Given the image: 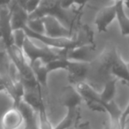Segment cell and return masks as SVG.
Here are the masks:
<instances>
[{"label":"cell","instance_id":"obj_1","mask_svg":"<svg viewBox=\"0 0 129 129\" xmlns=\"http://www.w3.org/2000/svg\"><path fill=\"white\" fill-rule=\"evenodd\" d=\"M61 0H41L39 6L35 12L29 14V19L43 18L44 16H53L58 19L64 26L70 28L71 21L64 11L61 6Z\"/></svg>","mask_w":129,"mask_h":129},{"label":"cell","instance_id":"obj_2","mask_svg":"<svg viewBox=\"0 0 129 129\" xmlns=\"http://www.w3.org/2000/svg\"><path fill=\"white\" fill-rule=\"evenodd\" d=\"M22 50L30 64L38 59L50 61L60 57L59 50H54V49L49 48L45 45L43 47H39L38 45L35 44L33 40L29 37H27L26 39L23 47H22Z\"/></svg>","mask_w":129,"mask_h":129},{"label":"cell","instance_id":"obj_3","mask_svg":"<svg viewBox=\"0 0 129 129\" xmlns=\"http://www.w3.org/2000/svg\"><path fill=\"white\" fill-rule=\"evenodd\" d=\"M95 46L94 43L85 44L82 46L76 47L68 50H59L60 57L78 62L91 63L95 57Z\"/></svg>","mask_w":129,"mask_h":129},{"label":"cell","instance_id":"obj_4","mask_svg":"<svg viewBox=\"0 0 129 129\" xmlns=\"http://www.w3.org/2000/svg\"><path fill=\"white\" fill-rule=\"evenodd\" d=\"M44 35L52 38H73L72 31L58 19L53 16L43 17Z\"/></svg>","mask_w":129,"mask_h":129},{"label":"cell","instance_id":"obj_5","mask_svg":"<svg viewBox=\"0 0 129 129\" xmlns=\"http://www.w3.org/2000/svg\"><path fill=\"white\" fill-rule=\"evenodd\" d=\"M117 18L116 4L104 6L97 13L95 18V25L99 33H104L108 30V27Z\"/></svg>","mask_w":129,"mask_h":129},{"label":"cell","instance_id":"obj_6","mask_svg":"<svg viewBox=\"0 0 129 129\" xmlns=\"http://www.w3.org/2000/svg\"><path fill=\"white\" fill-rule=\"evenodd\" d=\"M109 74L116 79L124 81L129 86V71L126 67V62L122 59L117 51L112 53L109 67Z\"/></svg>","mask_w":129,"mask_h":129},{"label":"cell","instance_id":"obj_7","mask_svg":"<svg viewBox=\"0 0 129 129\" xmlns=\"http://www.w3.org/2000/svg\"><path fill=\"white\" fill-rule=\"evenodd\" d=\"M3 129H24V118L18 108L12 107L2 117Z\"/></svg>","mask_w":129,"mask_h":129},{"label":"cell","instance_id":"obj_8","mask_svg":"<svg viewBox=\"0 0 129 129\" xmlns=\"http://www.w3.org/2000/svg\"><path fill=\"white\" fill-rule=\"evenodd\" d=\"M88 67H89V63L69 60L68 67L67 69V71L68 72L69 81L74 85L84 81L83 80L88 74Z\"/></svg>","mask_w":129,"mask_h":129},{"label":"cell","instance_id":"obj_9","mask_svg":"<svg viewBox=\"0 0 129 129\" xmlns=\"http://www.w3.org/2000/svg\"><path fill=\"white\" fill-rule=\"evenodd\" d=\"M9 7L11 10V24L13 30L23 28L24 26L27 25L29 18L27 12L15 0L12 1Z\"/></svg>","mask_w":129,"mask_h":129},{"label":"cell","instance_id":"obj_10","mask_svg":"<svg viewBox=\"0 0 129 129\" xmlns=\"http://www.w3.org/2000/svg\"><path fill=\"white\" fill-rule=\"evenodd\" d=\"M117 9V21L119 27L120 32L123 36L129 37V16L125 9V3L121 0H116Z\"/></svg>","mask_w":129,"mask_h":129},{"label":"cell","instance_id":"obj_11","mask_svg":"<svg viewBox=\"0 0 129 129\" xmlns=\"http://www.w3.org/2000/svg\"><path fill=\"white\" fill-rule=\"evenodd\" d=\"M81 100H82V97L81 96L75 87H68L64 90L63 95V104L67 109L78 108Z\"/></svg>","mask_w":129,"mask_h":129},{"label":"cell","instance_id":"obj_12","mask_svg":"<svg viewBox=\"0 0 129 129\" xmlns=\"http://www.w3.org/2000/svg\"><path fill=\"white\" fill-rule=\"evenodd\" d=\"M117 81H118V79L114 77L108 80L104 84L102 91L99 93L101 100L104 104H110L113 102L117 91Z\"/></svg>","mask_w":129,"mask_h":129},{"label":"cell","instance_id":"obj_13","mask_svg":"<svg viewBox=\"0 0 129 129\" xmlns=\"http://www.w3.org/2000/svg\"><path fill=\"white\" fill-rule=\"evenodd\" d=\"M79 115L78 108H68L64 118L54 127V129H70L73 127Z\"/></svg>","mask_w":129,"mask_h":129},{"label":"cell","instance_id":"obj_14","mask_svg":"<svg viewBox=\"0 0 129 129\" xmlns=\"http://www.w3.org/2000/svg\"><path fill=\"white\" fill-rule=\"evenodd\" d=\"M26 27L31 31L38 34H44V24H43V18H33L27 20Z\"/></svg>","mask_w":129,"mask_h":129},{"label":"cell","instance_id":"obj_15","mask_svg":"<svg viewBox=\"0 0 129 129\" xmlns=\"http://www.w3.org/2000/svg\"><path fill=\"white\" fill-rule=\"evenodd\" d=\"M27 34H26L25 30L23 28L20 29H14L13 31V45H15L18 48L21 49L23 47V44L25 43L26 39H27Z\"/></svg>","mask_w":129,"mask_h":129},{"label":"cell","instance_id":"obj_16","mask_svg":"<svg viewBox=\"0 0 129 129\" xmlns=\"http://www.w3.org/2000/svg\"><path fill=\"white\" fill-rule=\"evenodd\" d=\"M38 118H39V129H54L47 116L44 105L38 111Z\"/></svg>","mask_w":129,"mask_h":129},{"label":"cell","instance_id":"obj_17","mask_svg":"<svg viewBox=\"0 0 129 129\" xmlns=\"http://www.w3.org/2000/svg\"><path fill=\"white\" fill-rule=\"evenodd\" d=\"M15 1L19 3L27 12L28 14H31L33 12L36 11L41 2V0H15Z\"/></svg>","mask_w":129,"mask_h":129},{"label":"cell","instance_id":"obj_18","mask_svg":"<svg viewBox=\"0 0 129 129\" xmlns=\"http://www.w3.org/2000/svg\"><path fill=\"white\" fill-rule=\"evenodd\" d=\"M78 129H92L91 125L88 122H82L78 125Z\"/></svg>","mask_w":129,"mask_h":129},{"label":"cell","instance_id":"obj_19","mask_svg":"<svg viewBox=\"0 0 129 129\" xmlns=\"http://www.w3.org/2000/svg\"><path fill=\"white\" fill-rule=\"evenodd\" d=\"M74 6H78L80 7H82L83 6L87 4L88 0H74Z\"/></svg>","mask_w":129,"mask_h":129},{"label":"cell","instance_id":"obj_20","mask_svg":"<svg viewBox=\"0 0 129 129\" xmlns=\"http://www.w3.org/2000/svg\"><path fill=\"white\" fill-rule=\"evenodd\" d=\"M126 67H127V69L129 71V62H126Z\"/></svg>","mask_w":129,"mask_h":129},{"label":"cell","instance_id":"obj_21","mask_svg":"<svg viewBox=\"0 0 129 129\" xmlns=\"http://www.w3.org/2000/svg\"><path fill=\"white\" fill-rule=\"evenodd\" d=\"M70 129H73V127H72V128H70Z\"/></svg>","mask_w":129,"mask_h":129}]
</instances>
